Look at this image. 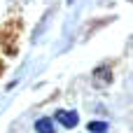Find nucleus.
<instances>
[{
  "label": "nucleus",
  "mask_w": 133,
  "mask_h": 133,
  "mask_svg": "<svg viewBox=\"0 0 133 133\" xmlns=\"http://www.w3.org/2000/svg\"><path fill=\"white\" fill-rule=\"evenodd\" d=\"M94 79H96L101 87L110 84V82H112V72H110V68H108V65H101L98 70H94Z\"/></svg>",
  "instance_id": "f257e3e1"
},
{
  "label": "nucleus",
  "mask_w": 133,
  "mask_h": 133,
  "mask_svg": "<svg viewBox=\"0 0 133 133\" xmlns=\"http://www.w3.org/2000/svg\"><path fill=\"white\" fill-rule=\"evenodd\" d=\"M56 119H58V122H61L63 126H68V129H70V126H75V124H77V112L58 110V112H56Z\"/></svg>",
  "instance_id": "f03ea898"
},
{
  "label": "nucleus",
  "mask_w": 133,
  "mask_h": 133,
  "mask_svg": "<svg viewBox=\"0 0 133 133\" xmlns=\"http://www.w3.org/2000/svg\"><path fill=\"white\" fill-rule=\"evenodd\" d=\"M35 129H37V133H54V124H51V119H37Z\"/></svg>",
  "instance_id": "7ed1b4c3"
},
{
  "label": "nucleus",
  "mask_w": 133,
  "mask_h": 133,
  "mask_svg": "<svg viewBox=\"0 0 133 133\" xmlns=\"http://www.w3.org/2000/svg\"><path fill=\"white\" fill-rule=\"evenodd\" d=\"M108 124L105 122H89V133H105Z\"/></svg>",
  "instance_id": "20e7f679"
}]
</instances>
